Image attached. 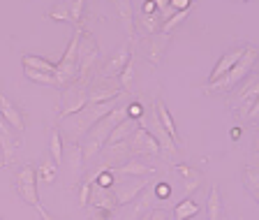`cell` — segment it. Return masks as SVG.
I'll return each instance as SVG.
<instances>
[{
	"label": "cell",
	"instance_id": "6da1fadb",
	"mask_svg": "<svg viewBox=\"0 0 259 220\" xmlns=\"http://www.w3.org/2000/svg\"><path fill=\"white\" fill-rule=\"evenodd\" d=\"M120 100H123V95L116 97V100H109V102L86 104V107L81 109V112L72 114V116L58 118V121H60V128H63V132L67 134V139H70L72 144H79V141L86 137L88 130H91L93 125L100 121V118H104L109 112H113V109L118 107ZM63 132H60V134H63Z\"/></svg>",
	"mask_w": 259,
	"mask_h": 220
},
{
	"label": "cell",
	"instance_id": "7a4b0ae2",
	"mask_svg": "<svg viewBox=\"0 0 259 220\" xmlns=\"http://www.w3.org/2000/svg\"><path fill=\"white\" fill-rule=\"evenodd\" d=\"M125 118H127V102L125 104H118V107L113 109V112H109L104 118H100L95 125H93L91 130L86 132V137L79 141L81 146V156H83V162H91L93 158L102 151V146L107 144L109 134H111V130L116 128L118 123H123Z\"/></svg>",
	"mask_w": 259,
	"mask_h": 220
},
{
	"label": "cell",
	"instance_id": "3957f363",
	"mask_svg": "<svg viewBox=\"0 0 259 220\" xmlns=\"http://www.w3.org/2000/svg\"><path fill=\"white\" fill-rule=\"evenodd\" d=\"M257 58H259L257 47H248L245 49V54H243V58L238 60L225 77H220V79L213 81V84H206L204 93H208V95L210 93H232L245 77L252 75V67H254V63H257Z\"/></svg>",
	"mask_w": 259,
	"mask_h": 220
},
{
	"label": "cell",
	"instance_id": "277c9868",
	"mask_svg": "<svg viewBox=\"0 0 259 220\" xmlns=\"http://www.w3.org/2000/svg\"><path fill=\"white\" fill-rule=\"evenodd\" d=\"M79 35H81V28H76V32L72 35L70 44L65 49L63 58L56 63V72H54V84L58 88L70 86L72 81L79 79V60H76V47H79Z\"/></svg>",
	"mask_w": 259,
	"mask_h": 220
},
{
	"label": "cell",
	"instance_id": "5b68a950",
	"mask_svg": "<svg viewBox=\"0 0 259 220\" xmlns=\"http://www.w3.org/2000/svg\"><path fill=\"white\" fill-rule=\"evenodd\" d=\"M88 104V81L76 79L70 86H65L60 91V112L58 118H67L72 114L81 112Z\"/></svg>",
	"mask_w": 259,
	"mask_h": 220
},
{
	"label": "cell",
	"instance_id": "8992f818",
	"mask_svg": "<svg viewBox=\"0 0 259 220\" xmlns=\"http://www.w3.org/2000/svg\"><path fill=\"white\" fill-rule=\"evenodd\" d=\"M97 58H100V47H97L95 38L91 32L81 28L79 35V47H76V60H79V79L91 81V70L95 67Z\"/></svg>",
	"mask_w": 259,
	"mask_h": 220
},
{
	"label": "cell",
	"instance_id": "52a82bcc",
	"mask_svg": "<svg viewBox=\"0 0 259 220\" xmlns=\"http://www.w3.org/2000/svg\"><path fill=\"white\" fill-rule=\"evenodd\" d=\"M109 190H111V195H113L116 206H127L146 190V178H137V176L113 178V186Z\"/></svg>",
	"mask_w": 259,
	"mask_h": 220
},
{
	"label": "cell",
	"instance_id": "ba28073f",
	"mask_svg": "<svg viewBox=\"0 0 259 220\" xmlns=\"http://www.w3.org/2000/svg\"><path fill=\"white\" fill-rule=\"evenodd\" d=\"M14 188L19 193V197L26 202L28 206H37L39 204V195H37V172H35V165H23L19 169L14 178Z\"/></svg>",
	"mask_w": 259,
	"mask_h": 220
},
{
	"label": "cell",
	"instance_id": "9c48e42d",
	"mask_svg": "<svg viewBox=\"0 0 259 220\" xmlns=\"http://www.w3.org/2000/svg\"><path fill=\"white\" fill-rule=\"evenodd\" d=\"M125 95V91L120 88L118 79H107V77H97V79L88 81V104H100L109 102L116 97Z\"/></svg>",
	"mask_w": 259,
	"mask_h": 220
},
{
	"label": "cell",
	"instance_id": "30bf717a",
	"mask_svg": "<svg viewBox=\"0 0 259 220\" xmlns=\"http://www.w3.org/2000/svg\"><path fill=\"white\" fill-rule=\"evenodd\" d=\"M171 42V35H164V32H155V35H148V38H141L139 44H135L139 49V54L144 56L146 63L151 65H160L164 54H167V47Z\"/></svg>",
	"mask_w": 259,
	"mask_h": 220
},
{
	"label": "cell",
	"instance_id": "8fae6325",
	"mask_svg": "<svg viewBox=\"0 0 259 220\" xmlns=\"http://www.w3.org/2000/svg\"><path fill=\"white\" fill-rule=\"evenodd\" d=\"M127 146H130V153H132V156H139V158H144V156H160V153H162L160 146H157V141L153 139V137L146 132L144 128H139V125H137V130L132 132V137L127 139Z\"/></svg>",
	"mask_w": 259,
	"mask_h": 220
},
{
	"label": "cell",
	"instance_id": "7c38bea8",
	"mask_svg": "<svg viewBox=\"0 0 259 220\" xmlns=\"http://www.w3.org/2000/svg\"><path fill=\"white\" fill-rule=\"evenodd\" d=\"M132 51H135V42H125L123 47L116 51V54L111 56V58L107 60V63L100 67V77H107V79H116V77L120 75V70H123L125 65L132 60Z\"/></svg>",
	"mask_w": 259,
	"mask_h": 220
},
{
	"label": "cell",
	"instance_id": "4fadbf2b",
	"mask_svg": "<svg viewBox=\"0 0 259 220\" xmlns=\"http://www.w3.org/2000/svg\"><path fill=\"white\" fill-rule=\"evenodd\" d=\"M111 174H113V178H123V176L146 178V176H151V174H155V167L148 165V162H146L144 158L135 156V158H127V160H125L123 165L113 167Z\"/></svg>",
	"mask_w": 259,
	"mask_h": 220
},
{
	"label": "cell",
	"instance_id": "5bb4252c",
	"mask_svg": "<svg viewBox=\"0 0 259 220\" xmlns=\"http://www.w3.org/2000/svg\"><path fill=\"white\" fill-rule=\"evenodd\" d=\"M137 125H139V128H144L146 132L151 134L153 139L157 141V146H160V151H167V153H176L178 151V146L174 144L171 139H169V134L164 132V128H162L160 125V121H157V116H155V112H151V116H148V123H146V121H137Z\"/></svg>",
	"mask_w": 259,
	"mask_h": 220
},
{
	"label": "cell",
	"instance_id": "9a60e30c",
	"mask_svg": "<svg viewBox=\"0 0 259 220\" xmlns=\"http://www.w3.org/2000/svg\"><path fill=\"white\" fill-rule=\"evenodd\" d=\"M97 156L102 158V169H113V167L123 165L127 158H132V153H130L127 141H118V144H104Z\"/></svg>",
	"mask_w": 259,
	"mask_h": 220
},
{
	"label": "cell",
	"instance_id": "2e32d148",
	"mask_svg": "<svg viewBox=\"0 0 259 220\" xmlns=\"http://www.w3.org/2000/svg\"><path fill=\"white\" fill-rule=\"evenodd\" d=\"M0 116H3L7 123H10V128L14 130V132L21 134L23 130H26V118H23L21 109L16 107V104L12 102V100L3 91H0Z\"/></svg>",
	"mask_w": 259,
	"mask_h": 220
},
{
	"label": "cell",
	"instance_id": "e0dca14e",
	"mask_svg": "<svg viewBox=\"0 0 259 220\" xmlns=\"http://www.w3.org/2000/svg\"><path fill=\"white\" fill-rule=\"evenodd\" d=\"M245 49H248V47H236V49H229L227 54H222V56H220V60L215 63V67H213V72L208 75V81H206V84H213V81H218L220 77H225L227 72L232 70L234 65H236L238 60L243 58Z\"/></svg>",
	"mask_w": 259,
	"mask_h": 220
},
{
	"label": "cell",
	"instance_id": "ac0fdd59",
	"mask_svg": "<svg viewBox=\"0 0 259 220\" xmlns=\"http://www.w3.org/2000/svg\"><path fill=\"white\" fill-rule=\"evenodd\" d=\"M88 204H93V209L104 211V213H113L118 209L116 202H113V195L109 188H100L95 183H91V197H88Z\"/></svg>",
	"mask_w": 259,
	"mask_h": 220
},
{
	"label": "cell",
	"instance_id": "d6986e66",
	"mask_svg": "<svg viewBox=\"0 0 259 220\" xmlns=\"http://www.w3.org/2000/svg\"><path fill=\"white\" fill-rule=\"evenodd\" d=\"M162 23H164V16L157 10H155V14H139V16H135V35L137 32H141L144 38L155 35V32H160Z\"/></svg>",
	"mask_w": 259,
	"mask_h": 220
},
{
	"label": "cell",
	"instance_id": "ffe728a7",
	"mask_svg": "<svg viewBox=\"0 0 259 220\" xmlns=\"http://www.w3.org/2000/svg\"><path fill=\"white\" fill-rule=\"evenodd\" d=\"M176 174L183 178V190H185V197L194 193V190H199V186L204 183V174L197 169V167H190V165H176Z\"/></svg>",
	"mask_w": 259,
	"mask_h": 220
},
{
	"label": "cell",
	"instance_id": "44dd1931",
	"mask_svg": "<svg viewBox=\"0 0 259 220\" xmlns=\"http://www.w3.org/2000/svg\"><path fill=\"white\" fill-rule=\"evenodd\" d=\"M153 112H155V116H157V121H160V125L164 128V132L169 134V139L174 141V144H181V137H178V130H176V123H174V118H171V114H169V109H167V104L162 102V100H157L155 102V107H153Z\"/></svg>",
	"mask_w": 259,
	"mask_h": 220
},
{
	"label": "cell",
	"instance_id": "7402d4cb",
	"mask_svg": "<svg viewBox=\"0 0 259 220\" xmlns=\"http://www.w3.org/2000/svg\"><path fill=\"white\" fill-rule=\"evenodd\" d=\"M206 220H225V204H222V193L218 186H210V190H208Z\"/></svg>",
	"mask_w": 259,
	"mask_h": 220
},
{
	"label": "cell",
	"instance_id": "603a6c76",
	"mask_svg": "<svg viewBox=\"0 0 259 220\" xmlns=\"http://www.w3.org/2000/svg\"><path fill=\"white\" fill-rule=\"evenodd\" d=\"M254 86H259V79H257V75H248V77H245V79H243L241 84H238V86L232 91L234 95L229 97V102H227V104H229V109H236L238 104H241L243 100H245V97L250 95V91H252Z\"/></svg>",
	"mask_w": 259,
	"mask_h": 220
},
{
	"label": "cell",
	"instance_id": "cb8c5ba5",
	"mask_svg": "<svg viewBox=\"0 0 259 220\" xmlns=\"http://www.w3.org/2000/svg\"><path fill=\"white\" fill-rule=\"evenodd\" d=\"M151 209H153V195H148L144 190V193H141L139 197L132 202V206H130V213L125 215L123 220H139V218H144L146 213H151Z\"/></svg>",
	"mask_w": 259,
	"mask_h": 220
},
{
	"label": "cell",
	"instance_id": "d4e9b609",
	"mask_svg": "<svg viewBox=\"0 0 259 220\" xmlns=\"http://www.w3.org/2000/svg\"><path fill=\"white\" fill-rule=\"evenodd\" d=\"M21 65H23V67H28V70L47 72V75H54V72H56V63L42 58V56H32V54H23L21 56Z\"/></svg>",
	"mask_w": 259,
	"mask_h": 220
},
{
	"label": "cell",
	"instance_id": "484cf974",
	"mask_svg": "<svg viewBox=\"0 0 259 220\" xmlns=\"http://www.w3.org/2000/svg\"><path fill=\"white\" fill-rule=\"evenodd\" d=\"M113 7L120 14V23H123L125 32L130 35V42H135V14H132V3H113Z\"/></svg>",
	"mask_w": 259,
	"mask_h": 220
},
{
	"label": "cell",
	"instance_id": "4316f807",
	"mask_svg": "<svg viewBox=\"0 0 259 220\" xmlns=\"http://www.w3.org/2000/svg\"><path fill=\"white\" fill-rule=\"evenodd\" d=\"M137 130V123L135 121H130V118H125L123 123H118L116 128L111 130V134H109L107 144H118V141H127L130 137H132V132Z\"/></svg>",
	"mask_w": 259,
	"mask_h": 220
},
{
	"label": "cell",
	"instance_id": "83f0119b",
	"mask_svg": "<svg viewBox=\"0 0 259 220\" xmlns=\"http://www.w3.org/2000/svg\"><path fill=\"white\" fill-rule=\"evenodd\" d=\"M243 183H245V190L250 193V197L259 199V169H257V165H245V169H243Z\"/></svg>",
	"mask_w": 259,
	"mask_h": 220
},
{
	"label": "cell",
	"instance_id": "f1b7e54d",
	"mask_svg": "<svg viewBox=\"0 0 259 220\" xmlns=\"http://www.w3.org/2000/svg\"><path fill=\"white\" fill-rule=\"evenodd\" d=\"M199 213V206L194 204L190 197H183L174 209V220H190Z\"/></svg>",
	"mask_w": 259,
	"mask_h": 220
},
{
	"label": "cell",
	"instance_id": "f546056e",
	"mask_svg": "<svg viewBox=\"0 0 259 220\" xmlns=\"http://www.w3.org/2000/svg\"><path fill=\"white\" fill-rule=\"evenodd\" d=\"M63 134H60L58 128L51 130V137H49V153H51V160L56 162V165H60L63 162Z\"/></svg>",
	"mask_w": 259,
	"mask_h": 220
},
{
	"label": "cell",
	"instance_id": "4dcf8cb0",
	"mask_svg": "<svg viewBox=\"0 0 259 220\" xmlns=\"http://www.w3.org/2000/svg\"><path fill=\"white\" fill-rule=\"evenodd\" d=\"M37 178L44 183H54L56 181V174H58V165H56L54 160H42L37 165Z\"/></svg>",
	"mask_w": 259,
	"mask_h": 220
},
{
	"label": "cell",
	"instance_id": "1f68e13d",
	"mask_svg": "<svg viewBox=\"0 0 259 220\" xmlns=\"http://www.w3.org/2000/svg\"><path fill=\"white\" fill-rule=\"evenodd\" d=\"M47 16L51 19V21H67V23H72V19H70V0L51 5V10H49Z\"/></svg>",
	"mask_w": 259,
	"mask_h": 220
},
{
	"label": "cell",
	"instance_id": "d6a6232c",
	"mask_svg": "<svg viewBox=\"0 0 259 220\" xmlns=\"http://www.w3.org/2000/svg\"><path fill=\"white\" fill-rule=\"evenodd\" d=\"M67 158H70V169L72 172H81L83 169V156H81V146L79 144H72L70 149H67Z\"/></svg>",
	"mask_w": 259,
	"mask_h": 220
},
{
	"label": "cell",
	"instance_id": "836d02e7",
	"mask_svg": "<svg viewBox=\"0 0 259 220\" xmlns=\"http://www.w3.org/2000/svg\"><path fill=\"white\" fill-rule=\"evenodd\" d=\"M83 10H86V3H83V0H70V19H72V26L81 28Z\"/></svg>",
	"mask_w": 259,
	"mask_h": 220
},
{
	"label": "cell",
	"instance_id": "e575fe53",
	"mask_svg": "<svg viewBox=\"0 0 259 220\" xmlns=\"http://www.w3.org/2000/svg\"><path fill=\"white\" fill-rule=\"evenodd\" d=\"M23 75H26L30 81H35V84H42V86H56V84H54V75H47V72H35V70H28V67H23Z\"/></svg>",
	"mask_w": 259,
	"mask_h": 220
},
{
	"label": "cell",
	"instance_id": "d590c367",
	"mask_svg": "<svg viewBox=\"0 0 259 220\" xmlns=\"http://www.w3.org/2000/svg\"><path fill=\"white\" fill-rule=\"evenodd\" d=\"M116 79H118L120 88H123V91H127V88H130V84H132V79H135V63L130 60V63L125 65L123 70H120V75L116 77Z\"/></svg>",
	"mask_w": 259,
	"mask_h": 220
},
{
	"label": "cell",
	"instance_id": "8d00e7d4",
	"mask_svg": "<svg viewBox=\"0 0 259 220\" xmlns=\"http://www.w3.org/2000/svg\"><path fill=\"white\" fill-rule=\"evenodd\" d=\"M95 186H100V188H111L113 186V174L111 169H100V172L95 174Z\"/></svg>",
	"mask_w": 259,
	"mask_h": 220
},
{
	"label": "cell",
	"instance_id": "74e56055",
	"mask_svg": "<svg viewBox=\"0 0 259 220\" xmlns=\"http://www.w3.org/2000/svg\"><path fill=\"white\" fill-rule=\"evenodd\" d=\"M95 181V174L93 176H88L86 181L81 183L79 188V206H88V197H91V183Z\"/></svg>",
	"mask_w": 259,
	"mask_h": 220
},
{
	"label": "cell",
	"instance_id": "f35d334b",
	"mask_svg": "<svg viewBox=\"0 0 259 220\" xmlns=\"http://www.w3.org/2000/svg\"><path fill=\"white\" fill-rule=\"evenodd\" d=\"M144 114H146V109H144V104L139 102V100H135V102H127V118L130 121H139V118H144Z\"/></svg>",
	"mask_w": 259,
	"mask_h": 220
},
{
	"label": "cell",
	"instance_id": "ab89813d",
	"mask_svg": "<svg viewBox=\"0 0 259 220\" xmlns=\"http://www.w3.org/2000/svg\"><path fill=\"white\" fill-rule=\"evenodd\" d=\"M169 195H171V186H169V183H164V181H160L155 186V195H153V197L155 199H167Z\"/></svg>",
	"mask_w": 259,
	"mask_h": 220
},
{
	"label": "cell",
	"instance_id": "60d3db41",
	"mask_svg": "<svg viewBox=\"0 0 259 220\" xmlns=\"http://www.w3.org/2000/svg\"><path fill=\"white\" fill-rule=\"evenodd\" d=\"M169 213L164 209H151V213H148V220H167Z\"/></svg>",
	"mask_w": 259,
	"mask_h": 220
},
{
	"label": "cell",
	"instance_id": "b9f144b4",
	"mask_svg": "<svg viewBox=\"0 0 259 220\" xmlns=\"http://www.w3.org/2000/svg\"><path fill=\"white\" fill-rule=\"evenodd\" d=\"M155 0H146V3H141V14H155Z\"/></svg>",
	"mask_w": 259,
	"mask_h": 220
},
{
	"label": "cell",
	"instance_id": "7bdbcfd3",
	"mask_svg": "<svg viewBox=\"0 0 259 220\" xmlns=\"http://www.w3.org/2000/svg\"><path fill=\"white\" fill-rule=\"evenodd\" d=\"M35 209H37V213H39V218H42V220H58V218H54V215L49 213V211L44 209L42 204H37V206H35Z\"/></svg>",
	"mask_w": 259,
	"mask_h": 220
},
{
	"label": "cell",
	"instance_id": "ee69618b",
	"mask_svg": "<svg viewBox=\"0 0 259 220\" xmlns=\"http://www.w3.org/2000/svg\"><path fill=\"white\" fill-rule=\"evenodd\" d=\"M109 215H111V213H104V211H97V209H93L91 220H109Z\"/></svg>",
	"mask_w": 259,
	"mask_h": 220
},
{
	"label": "cell",
	"instance_id": "f6af8a7d",
	"mask_svg": "<svg viewBox=\"0 0 259 220\" xmlns=\"http://www.w3.org/2000/svg\"><path fill=\"white\" fill-rule=\"evenodd\" d=\"M241 134H243V128H234L232 130V139H238Z\"/></svg>",
	"mask_w": 259,
	"mask_h": 220
},
{
	"label": "cell",
	"instance_id": "bcb514c9",
	"mask_svg": "<svg viewBox=\"0 0 259 220\" xmlns=\"http://www.w3.org/2000/svg\"><path fill=\"white\" fill-rule=\"evenodd\" d=\"M0 160H3V149H0Z\"/></svg>",
	"mask_w": 259,
	"mask_h": 220
},
{
	"label": "cell",
	"instance_id": "7dc6e473",
	"mask_svg": "<svg viewBox=\"0 0 259 220\" xmlns=\"http://www.w3.org/2000/svg\"><path fill=\"white\" fill-rule=\"evenodd\" d=\"M0 167H3V160H0Z\"/></svg>",
	"mask_w": 259,
	"mask_h": 220
},
{
	"label": "cell",
	"instance_id": "c3c4849f",
	"mask_svg": "<svg viewBox=\"0 0 259 220\" xmlns=\"http://www.w3.org/2000/svg\"><path fill=\"white\" fill-rule=\"evenodd\" d=\"M167 220H171V218H167Z\"/></svg>",
	"mask_w": 259,
	"mask_h": 220
},
{
	"label": "cell",
	"instance_id": "681fc988",
	"mask_svg": "<svg viewBox=\"0 0 259 220\" xmlns=\"http://www.w3.org/2000/svg\"><path fill=\"white\" fill-rule=\"evenodd\" d=\"M0 220H3V218H0Z\"/></svg>",
	"mask_w": 259,
	"mask_h": 220
}]
</instances>
